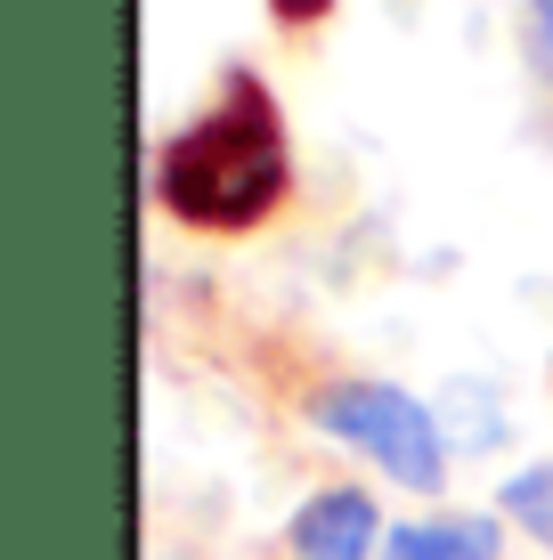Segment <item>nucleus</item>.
Returning <instances> with one entry per match:
<instances>
[{"label":"nucleus","mask_w":553,"mask_h":560,"mask_svg":"<svg viewBox=\"0 0 553 560\" xmlns=\"http://www.w3.org/2000/svg\"><path fill=\"white\" fill-rule=\"evenodd\" d=\"M285 187H293L285 122H277V98L253 82V73H228L220 98L155 154L163 211H171V220H187V228H212V236L261 228L285 203Z\"/></svg>","instance_id":"f257e3e1"},{"label":"nucleus","mask_w":553,"mask_h":560,"mask_svg":"<svg viewBox=\"0 0 553 560\" xmlns=\"http://www.w3.org/2000/svg\"><path fill=\"white\" fill-rule=\"evenodd\" d=\"M310 422L334 439H350L358 455H375L399 488L431 495L448 479V447H440V422L424 415V398L391 390V382H334V390L310 398Z\"/></svg>","instance_id":"f03ea898"},{"label":"nucleus","mask_w":553,"mask_h":560,"mask_svg":"<svg viewBox=\"0 0 553 560\" xmlns=\"http://www.w3.org/2000/svg\"><path fill=\"white\" fill-rule=\"evenodd\" d=\"M375 552V495L367 488H318L293 512V560H367Z\"/></svg>","instance_id":"7ed1b4c3"},{"label":"nucleus","mask_w":553,"mask_h":560,"mask_svg":"<svg viewBox=\"0 0 553 560\" xmlns=\"http://www.w3.org/2000/svg\"><path fill=\"white\" fill-rule=\"evenodd\" d=\"M383 560H497V520H415L391 528Z\"/></svg>","instance_id":"20e7f679"},{"label":"nucleus","mask_w":553,"mask_h":560,"mask_svg":"<svg viewBox=\"0 0 553 560\" xmlns=\"http://www.w3.org/2000/svg\"><path fill=\"white\" fill-rule=\"evenodd\" d=\"M497 504H505L512 520H521V528L538 536V545H553V463H529V471H512Z\"/></svg>","instance_id":"39448f33"},{"label":"nucleus","mask_w":553,"mask_h":560,"mask_svg":"<svg viewBox=\"0 0 553 560\" xmlns=\"http://www.w3.org/2000/svg\"><path fill=\"white\" fill-rule=\"evenodd\" d=\"M269 9L285 16V25H318V16H326L334 0H269Z\"/></svg>","instance_id":"423d86ee"},{"label":"nucleus","mask_w":553,"mask_h":560,"mask_svg":"<svg viewBox=\"0 0 553 560\" xmlns=\"http://www.w3.org/2000/svg\"><path fill=\"white\" fill-rule=\"evenodd\" d=\"M529 16H538V33H545V49H553V0H529Z\"/></svg>","instance_id":"0eeeda50"}]
</instances>
